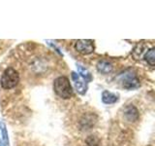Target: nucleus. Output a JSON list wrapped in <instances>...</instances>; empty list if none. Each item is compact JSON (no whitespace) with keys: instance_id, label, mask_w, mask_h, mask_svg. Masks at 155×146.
I'll return each mask as SVG.
<instances>
[{"instance_id":"obj_4","label":"nucleus","mask_w":155,"mask_h":146,"mask_svg":"<svg viewBox=\"0 0 155 146\" xmlns=\"http://www.w3.org/2000/svg\"><path fill=\"white\" fill-rule=\"evenodd\" d=\"M75 49L79 53L82 54V55H89V54L93 53L94 51V44L91 40L81 39V40L76 41Z\"/></svg>"},{"instance_id":"obj_7","label":"nucleus","mask_w":155,"mask_h":146,"mask_svg":"<svg viewBox=\"0 0 155 146\" xmlns=\"http://www.w3.org/2000/svg\"><path fill=\"white\" fill-rule=\"evenodd\" d=\"M124 117L125 119L128 122H136L139 119V112L137 110V108L132 105L129 104L124 108Z\"/></svg>"},{"instance_id":"obj_5","label":"nucleus","mask_w":155,"mask_h":146,"mask_svg":"<svg viewBox=\"0 0 155 146\" xmlns=\"http://www.w3.org/2000/svg\"><path fill=\"white\" fill-rule=\"evenodd\" d=\"M72 80L74 82L76 91L80 95H85L87 91V83L76 72H72Z\"/></svg>"},{"instance_id":"obj_9","label":"nucleus","mask_w":155,"mask_h":146,"mask_svg":"<svg viewBox=\"0 0 155 146\" xmlns=\"http://www.w3.org/2000/svg\"><path fill=\"white\" fill-rule=\"evenodd\" d=\"M97 70H98L102 74H108V73L111 72L113 70V64L108 61H100L97 63Z\"/></svg>"},{"instance_id":"obj_3","label":"nucleus","mask_w":155,"mask_h":146,"mask_svg":"<svg viewBox=\"0 0 155 146\" xmlns=\"http://www.w3.org/2000/svg\"><path fill=\"white\" fill-rule=\"evenodd\" d=\"M117 80L121 86L127 90L137 89L140 87V81L132 70H126L122 72L118 75Z\"/></svg>"},{"instance_id":"obj_10","label":"nucleus","mask_w":155,"mask_h":146,"mask_svg":"<svg viewBox=\"0 0 155 146\" xmlns=\"http://www.w3.org/2000/svg\"><path fill=\"white\" fill-rule=\"evenodd\" d=\"M78 72H79V75L84 79L85 82H89L92 80V76H91V73L86 69V68L82 67L81 65H78Z\"/></svg>"},{"instance_id":"obj_6","label":"nucleus","mask_w":155,"mask_h":146,"mask_svg":"<svg viewBox=\"0 0 155 146\" xmlns=\"http://www.w3.org/2000/svg\"><path fill=\"white\" fill-rule=\"evenodd\" d=\"M148 50H149L148 44L144 43V42H140L133 49V51H132V57L135 58L136 61L142 60L143 57L145 55V54H147V52Z\"/></svg>"},{"instance_id":"obj_11","label":"nucleus","mask_w":155,"mask_h":146,"mask_svg":"<svg viewBox=\"0 0 155 146\" xmlns=\"http://www.w3.org/2000/svg\"><path fill=\"white\" fill-rule=\"evenodd\" d=\"M0 130H1V139H2V146H9V138L8 133L6 130V126L4 123H0Z\"/></svg>"},{"instance_id":"obj_2","label":"nucleus","mask_w":155,"mask_h":146,"mask_svg":"<svg viewBox=\"0 0 155 146\" xmlns=\"http://www.w3.org/2000/svg\"><path fill=\"white\" fill-rule=\"evenodd\" d=\"M19 82V76L18 73L12 67L7 68L6 70L3 72L1 77V87L3 89L10 90L16 87Z\"/></svg>"},{"instance_id":"obj_8","label":"nucleus","mask_w":155,"mask_h":146,"mask_svg":"<svg viewBox=\"0 0 155 146\" xmlns=\"http://www.w3.org/2000/svg\"><path fill=\"white\" fill-rule=\"evenodd\" d=\"M119 97L118 95L114 94V92L109 91H104L102 94V101L106 104H113L115 103L116 101H118Z\"/></svg>"},{"instance_id":"obj_1","label":"nucleus","mask_w":155,"mask_h":146,"mask_svg":"<svg viewBox=\"0 0 155 146\" xmlns=\"http://www.w3.org/2000/svg\"><path fill=\"white\" fill-rule=\"evenodd\" d=\"M53 90H54L55 94L60 96L61 99H70L73 96V90L72 86L70 84V81L68 78L64 76H60L56 78L53 82Z\"/></svg>"},{"instance_id":"obj_13","label":"nucleus","mask_w":155,"mask_h":146,"mask_svg":"<svg viewBox=\"0 0 155 146\" xmlns=\"http://www.w3.org/2000/svg\"><path fill=\"white\" fill-rule=\"evenodd\" d=\"M86 143L88 146H97L99 144V139L95 137L94 135H90L86 140Z\"/></svg>"},{"instance_id":"obj_12","label":"nucleus","mask_w":155,"mask_h":146,"mask_svg":"<svg viewBox=\"0 0 155 146\" xmlns=\"http://www.w3.org/2000/svg\"><path fill=\"white\" fill-rule=\"evenodd\" d=\"M144 58L150 65L153 66L155 64V49L150 48L149 50L147 52V54L144 55Z\"/></svg>"}]
</instances>
